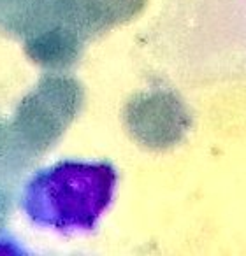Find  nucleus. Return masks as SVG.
<instances>
[{
	"mask_svg": "<svg viewBox=\"0 0 246 256\" xmlns=\"http://www.w3.org/2000/svg\"><path fill=\"white\" fill-rule=\"evenodd\" d=\"M116 172L104 162H58L37 172L23 193V209L36 224L90 230L107 209Z\"/></svg>",
	"mask_w": 246,
	"mask_h": 256,
	"instance_id": "1",
	"label": "nucleus"
},
{
	"mask_svg": "<svg viewBox=\"0 0 246 256\" xmlns=\"http://www.w3.org/2000/svg\"><path fill=\"white\" fill-rule=\"evenodd\" d=\"M83 42L85 39L74 30L53 22L25 37V51L41 67L64 70L79 58Z\"/></svg>",
	"mask_w": 246,
	"mask_h": 256,
	"instance_id": "4",
	"label": "nucleus"
},
{
	"mask_svg": "<svg viewBox=\"0 0 246 256\" xmlns=\"http://www.w3.org/2000/svg\"><path fill=\"white\" fill-rule=\"evenodd\" d=\"M83 104V88L76 79L50 74L20 102L11 124L13 142L25 156H36L55 146L74 121Z\"/></svg>",
	"mask_w": 246,
	"mask_h": 256,
	"instance_id": "2",
	"label": "nucleus"
},
{
	"mask_svg": "<svg viewBox=\"0 0 246 256\" xmlns=\"http://www.w3.org/2000/svg\"><path fill=\"white\" fill-rule=\"evenodd\" d=\"M144 0H55L53 22L74 30L83 39L130 20Z\"/></svg>",
	"mask_w": 246,
	"mask_h": 256,
	"instance_id": "3",
	"label": "nucleus"
},
{
	"mask_svg": "<svg viewBox=\"0 0 246 256\" xmlns=\"http://www.w3.org/2000/svg\"><path fill=\"white\" fill-rule=\"evenodd\" d=\"M6 216H8V198L2 192H0V228L4 226Z\"/></svg>",
	"mask_w": 246,
	"mask_h": 256,
	"instance_id": "6",
	"label": "nucleus"
},
{
	"mask_svg": "<svg viewBox=\"0 0 246 256\" xmlns=\"http://www.w3.org/2000/svg\"><path fill=\"white\" fill-rule=\"evenodd\" d=\"M55 0H0V25L25 39L53 23Z\"/></svg>",
	"mask_w": 246,
	"mask_h": 256,
	"instance_id": "5",
	"label": "nucleus"
}]
</instances>
